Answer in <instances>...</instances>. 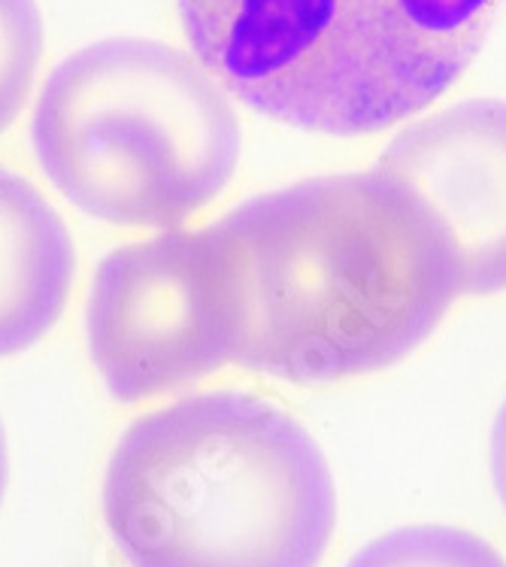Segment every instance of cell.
I'll return each instance as SVG.
<instances>
[{"instance_id":"5","label":"cell","mask_w":506,"mask_h":567,"mask_svg":"<svg viewBox=\"0 0 506 567\" xmlns=\"http://www.w3.org/2000/svg\"><path fill=\"white\" fill-rule=\"evenodd\" d=\"M85 337L106 389L125 404L230 364L228 277L213 228L164 231L106 255L89 289Z\"/></svg>"},{"instance_id":"10","label":"cell","mask_w":506,"mask_h":567,"mask_svg":"<svg viewBox=\"0 0 506 567\" xmlns=\"http://www.w3.org/2000/svg\"><path fill=\"white\" fill-rule=\"evenodd\" d=\"M492 480H495L497 498L506 509V401L497 410L495 429H492Z\"/></svg>"},{"instance_id":"9","label":"cell","mask_w":506,"mask_h":567,"mask_svg":"<svg viewBox=\"0 0 506 567\" xmlns=\"http://www.w3.org/2000/svg\"><path fill=\"white\" fill-rule=\"evenodd\" d=\"M43 59V19L37 0H0V134L31 97Z\"/></svg>"},{"instance_id":"2","label":"cell","mask_w":506,"mask_h":567,"mask_svg":"<svg viewBox=\"0 0 506 567\" xmlns=\"http://www.w3.org/2000/svg\"><path fill=\"white\" fill-rule=\"evenodd\" d=\"M104 522L131 567H322L337 492L319 443L282 406L204 392L115 443Z\"/></svg>"},{"instance_id":"3","label":"cell","mask_w":506,"mask_h":567,"mask_svg":"<svg viewBox=\"0 0 506 567\" xmlns=\"http://www.w3.org/2000/svg\"><path fill=\"white\" fill-rule=\"evenodd\" d=\"M504 0H176L230 97L282 125L358 137L440 101Z\"/></svg>"},{"instance_id":"11","label":"cell","mask_w":506,"mask_h":567,"mask_svg":"<svg viewBox=\"0 0 506 567\" xmlns=\"http://www.w3.org/2000/svg\"><path fill=\"white\" fill-rule=\"evenodd\" d=\"M7 476H10V458H7V434H3V425H0V501H3V492H7Z\"/></svg>"},{"instance_id":"1","label":"cell","mask_w":506,"mask_h":567,"mask_svg":"<svg viewBox=\"0 0 506 567\" xmlns=\"http://www.w3.org/2000/svg\"><path fill=\"white\" fill-rule=\"evenodd\" d=\"M228 277L234 355L319 385L385 371L437 331L458 267L425 207L376 171L303 179L209 225Z\"/></svg>"},{"instance_id":"6","label":"cell","mask_w":506,"mask_h":567,"mask_svg":"<svg viewBox=\"0 0 506 567\" xmlns=\"http://www.w3.org/2000/svg\"><path fill=\"white\" fill-rule=\"evenodd\" d=\"M373 171L437 221L458 267L461 295L506 291V101H461L415 118Z\"/></svg>"},{"instance_id":"7","label":"cell","mask_w":506,"mask_h":567,"mask_svg":"<svg viewBox=\"0 0 506 567\" xmlns=\"http://www.w3.org/2000/svg\"><path fill=\"white\" fill-rule=\"evenodd\" d=\"M76 279V246L58 209L0 164V359L55 328Z\"/></svg>"},{"instance_id":"8","label":"cell","mask_w":506,"mask_h":567,"mask_svg":"<svg viewBox=\"0 0 506 567\" xmlns=\"http://www.w3.org/2000/svg\"><path fill=\"white\" fill-rule=\"evenodd\" d=\"M345 567H506V558L479 534L413 525L370 540Z\"/></svg>"},{"instance_id":"4","label":"cell","mask_w":506,"mask_h":567,"mask_svg":"<svg viewBox=\"0 0 506 567\" xmlns=\"http://www.w3.org/2000/svg\"><path fill=\"white\" fill-rule=\"evenodd\" d=\"M31 143L73 207L122 228L173 231L228 188L240 164L230 94L195 55L118 37L49 73Z\"/></svg>"}]
</instances>
